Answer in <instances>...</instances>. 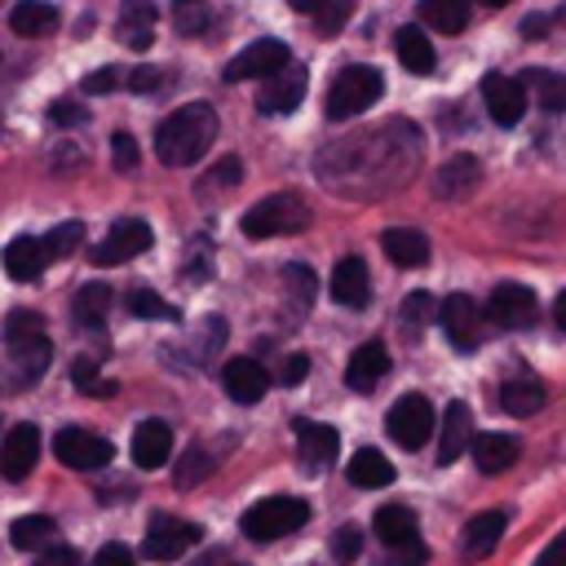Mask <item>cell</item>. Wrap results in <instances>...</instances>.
I'll list each match as a JSON object with an SVG mask.
<instances>
[{
    "instance_id": "1",
    "label": "cell",
    "mask_w": 566,
    "mask_h": 566,
    "mask_svg": "<svg viewBox=\"0 0 566 566\" xmlns=\"http://www.w3.org/2000/svg\"><path fill=\"white\" fill-rule=\"evenodd\" d=\"M212 142H217V111L208 102H186L155 128V155L168 168H186L203 159Z\"/></svg>"
},
{
    "instance_id": "2",
    "label": "cell",
    "mask_w": 566,
    "mask_h": 566,
    "mask_svg": "<svg viewBox=\"0 0 566 566\" xmlns=\"http://www.w3.org/2000/svg\"><path fill=\"white\" fill-rule=\"evenodd\" d=\"M243 234L248 239H279V234H296L310 226V203L292 190H279V195H265L261 203H252L243 212Z\"/></svg>"
},
{
    "instance_id": "3",
    "label": "cell",
    "mask_w": 566,
    "mask_h": 566,
    "mask_svg": "<svg viewBox=\"0 0 566 566\" xmlns=\"http://www.w3.org/2000/svg\"><path fill=\"white\" fill-rule=\"evenodd\" d=\"M310 522V504L296 500V495H270V500H256L248 513H243V535L265 544V539H283L292 531H301Z\"/></svg>"
},
{
    "instance_id": "4",
    "label": "cell",
    "mask_w": 566,
    "mask_h": 566,
    "mask_svg": "<svg viewBox=\"0 0 566 566\" xmlns=\"http://www.w3.org/2000/svg\"><path fill=\"white\" fill-rule=\"evenodd\" d=\"M380 93H385L380 71H376V66L354 62V66H345V71L332 80L327 115H332V119H354V115H363L371 102H380Z\"/></svg>"
},
{
    "instance_id": "5",
    "label": "cell",
    "mask_w": 566,
    "mask_h": 566,
    "mask_svg": "<svg viewBox=\"0 0 566 566\" xmlns=\"http://www.w3.org/2000/svg\"><path fill=\"white\" fill-rule=\"evenodd\" d=\"M385 429H389V438H394L398 447L420 451V447L433 438V407H429V398H424V394H402V398L389 407Z\"/></svg>"
},
{
    "instance_id": "6",
    "label": "cell",
    "mask_w": 566,
    "mask_h": 566,
    "mask_svg": "<svg viewBox=\"0 0 566 566\" xmlns=\"http://www.w3.org/2000/svg\"><path fill=\"white\" fill-rule=\"evenodd\" d=\"M203 539L199 522H186V517H168L159 513L150 526H146V539H142V553L150 562H177L186 548H195Z\"/></svg>"
},
{
    "instance_id": "7",
    "label": "cell",
    "mask_w": 566,
    "mask_h": 566,
    "mask_svg": "<svg viewBox=\"0 0 566 566\" xmlns=\"http://www.w3.org/2000/svg\"><path fill=\"white\" fill-rule=\"evenodd\" d=\"M53 455L66 464V469H80V473H88V469H102V464H111V455H115V447L102 438V433H88V429H62L57 438H53Z\"/></svg>"
},
{
    "instance_id": "8",
    "label": "cell",
    "mask_w": 566,
    "mask_h": 566,
    "mask_svg": "<svg viewBox=\"0 0 566 566\" xmlns=\"http://www.w3.org/2000/svg\"><path fill=\"white\" fill-rule=\"evenodd\" d=\"M287 62H292V53H287V44H283V40H252L243 53H234V57H230L226 80H230V84H243V80H265V75L283 71Z\"/></svg>"
},
{
    "instance_id": "9",
    "label": "cell",
    "mask_w": 566,
    "mask_h": 566,
    "mask_svg": "<svg viewBox=\"0 0 566 566\" xmlns=\"http://www.w3.org/2000/svg\"><path fill=\"white\" fill-rule=\"evenodd\" d=\"M301 97H305V66L287 62L283 71H274V75H265V80H261L256 106H261L265 115H287V111H296V106H301Z\"/></svg>"
},
{
    "instance_id": "10",
    "label": "cell",
    "mask_w": 566,
    "mask_h": 566,
    "mask_svg": "<svg viewBox=\"0 0 566 566\" xmlns=\"http://www.w3.org/2000/svg\"><path fill=\"white\" fill-rule=\"evenodd\" d=\"M146 248H150V226L137 221V217H128V221H115L106 230V239L93 248V261L97 265H124L128 256H137Z\"/></svg>"
},
{
    "instance_id": "11",
    "label": "cell",
    "mask_w": 566,
    "mask_h": 566,
    "mask_svg": "<svg viewBox=\"0 0 566 566\" xmlns=\"http://www.w3.org/2000/svg\"><path fill=\"white\" fill-rule=\"evenodd\" d=\"M482 102H486V115L500 128H513L526 111V84L513 80V75H486L482 80Z\"/></svg>"
},
{
    "instance_id": "12",
    "label": "cell",
    "mask_w": 566,
    "mask_h": 566,
    "mask_svg": "<svg viewBox=\"0 0 566 566\" xmlns=\"http://www.w3.org/2000/svg\"><path fill=\"white\" fill-rule=\"evenodd\" d=\"M486 314H491L495 327H531L535 314H539V305H535V292H531V287H522V283H500V287L491 292V301H486Z\"/></svg>"
},
{
    "instance_id": "13",
    "label": "cell",
    "mask_w": 566,
    "mask_h": 566,
    "mask_svg": "<svg viewBox=\"0 0 566 566\" xmlns=\"http://www.w3.org/2000/svg\"><path fill=\"white\" fill-rule=\"evenodd\" d=\"M35 460H40V429L35 424H13L9 433H4V442H0V473L9 478V482H22L31 469H35Z\"/></svg>"
},
{
    "instance_id": "14",
    "label": "cell",
    "mask_w": 566,
    "mask_h": 566,
    "mask_svg": "<svg viewBox=\"0 0 566 566\" xmlns=\"http://www.w3.org/2000/svg\"><path fill=\"white\" fill-rule=\"evenodd\" d=\"M385 371H389V349H385L380 340H367V345H358V349L349 354V363H345V385H349L354 394H371V389L385 380Z\"/></svg>"
},
{
    "instance_id": "15",
    "label": "cell",
    "mask_w": 566,
    "mask_h": 566,
    "mask_svg": "<svg viewBox=\"0 0 566 566\" xmlns=\"http://www.w3.org/2000/svg\"><path fill=\"white\" fill-rule=\"evenodd\" d=\"M438 318H442V327H447V336H451L455 349H473V345L482 340V336H478V301H473V296H464V292L447 296V301L438 305Z\"/></svg>"
},
{
    "instance_id": "16",
    "label": "cell",
    "mask_w": 566,
    "mask_h": 566,
    "mask_svg": "<svg viewBox=\"0 0 566 566\" xmlns=\"http://www.w3.org/2000/svg\"><path fill=\"white\" fill-rule=\"evenodd\" d=\"M504 526H509V513H504V509H486V513H478V517L460 531V557H464V562H482V557L500 544Z\"/></svg>"
},
{
    "instance_id": "17",
    "label": "cell",
    "mask_w": 566,
    "mask_h": 566,
    "mask_svg": "<svg viewBox=\"0 0 566 566\" xmlns=\"http://www.w3.org/2000/svg\"><path fill=\"white\" fill-rule=\"evenodd\" d=\"M168 455H172V429L164 420H142L133 429V464L159 469V464H168Z\"/></svg>"
},
{
    "instance_id": "18",
    "label": "cell",
    "mask_w": 566,
    "mask_h": 566,
    "mask_svg": "<svg viewBox=\"0 0 566 566\" xmlns=\"http://www.w3.org/2000/svg\"><path fill=\"white\" fill-rule=\"evenodd\" d=\"M44 265H49V256H44V243H40V239L18 234V239L4 243V274H9L13 283H35Z\"/></svg>"
},
{
    "instance_id": "19",
    "label": "cell",
    "mask_w": 566,
    "mask_h": 566,
    "mask_svg": "<svg viewBox=\"0 0 566 566\" xmlns=\"http://www.w3.org/2000/svg\"><path fill=\"white\" fill-rule=\"evenodd\" d=\"M473 442V416L464 402H451L442 411V433H438V464H451L464 455V447Z\"/></svg>"
},
{
    "instance_id": "20",
    "label": "cell",
    "mask_w": 566,
    "mask_h": 566,
    "mask_svg": "<svg viewBox=\"0 0 566 566\" xmlns=\"http://www.w3.org/2000/svg\"><path fill=\"white\" fill-rule=\"evenodd\" d=\"M332 296H336L345 310H363V305H367L371 283H367V265H363L358 256L336 261V270H332Z\"/></svg>"
},
{
    "instance_id": "21",
    "label": "cell",
    "mask_w": 566,
    "mask_h": 566,
    "mask_svg": "<svg viewBox=\"0 0 566 566\" xmlns=\"http://www.w3.org/2000/svg\"><path fill=\"white\" fill-rule=\"evenodd\" d=\"M221 385L234 402H256L265 394V367L256 358H230L221 367Z\"/></svg>"
},
{
    "instance_id": "22",
    "label": "cell",
    "mask_w": 566,
    "mask_h": 566,
    "mask_svg": "<svg viewBox=\"0 0 566 566\" xmlns=\"http://www.w3.org/2000/svg\"><path fill=\"white\" fill-rule=\"evenodd\" d=\"M394 49H398V62H402L411 75H429V71H433V44H429V35H424V27H420V22L398 27Z\"/></svg>"
},
{
    "instance_id": "23",
    "label": "cell",
    "mask_w": 566,
    "mask_h": 566,
    "mask_svg": "<svg viewBox=\"0 0 566 566\" xmlns=\"http://www.w3.org/2000/svg\"><path fill=\"white\" fill-rule=\"evenodd\" d=\"M380 248H385V256H389L394 265H407V270H416V265L429 261V239H424L420 230H407V226L385 230V234H380Z\"/></svg>"
},
{
    "instance_id": "24",
    "label": "cell",
    "mask_w": 566,
    "mask_h": 566,
    "mask_svg": "<svg viewBox=\"0 0 566 566\" xmlns=\"http://www.w3.org/2000/svg\"><path fill=\"white\" fill-rule=\"evenodd\" d=\"M150 35H155V4L150 0H124L119 4V40L128 49H150Z\"/></svg>"
},
{
    "instance_id": "25",
    "label": "cell",
    "mask_w": 566,
    "mask_h": 566,
    "mask_svg": "<svg viewBox=\"0 0 566 566\" xmlns=\"http://www.w3.org/2000/svg\"><path fill=\"white\" fill-rule=\"evenodd\" d=\"M500 407H504L509 416H535V411L544 407V385H539V376L517 371L513 380H504V389H500Z\"/></svg>"
},
{
    "instance_id": "26",
    "label": "cell",
    "mask_w": 566,
    "mask_h": 566,
    "mask_svg": "<svg viewBox=\"0 0 566 566\" xmlns=\"http://www.w3.org/2000/svg\"><path fill=\"white\" fill-rule=\"evenodd\" d=\"M292 429H296L301 455H305L310 464H327V460H336L340 438H336V429H332V424H318V420H292Z\"/></svg>"
},
{
    "instance_id": "27",
    "label": "cell",
    "mask_w": 566,
    "mask_h": 566,
    "mask_svg": "<svg viewBox=\"0 0 566 566\" xmlns=\"http://www.w3.org/2000/svg\"><path fill=\"white\" fill-rule=\"evenodd\" d=\"M478 177H482V164H478L473 155H455V159H447V164H442V172H438L433 190H438L442 199H464V195L478 186Z\"/></svg>"
},
{
    "instance_id": "28",
    "label": "cell",
    "mask_w": 566,
    "mask_h": 566,
    "mask_svg": "<svg viewBox=\"0 0 566 566\" xmlns=\"http://www.w3.org/2000/svg\"><path fill=\"white\" fill-rule=\"evenodd\" d=\"M9 27H13V35H22V40H40V35H49V31L57 27V9L44 4V0H22V4L9 13Z\"/></svg>"
},
{
    "instance_id": "29",
    "label": "cell",
    "mask_w": 566,
    "mask_h": 566,
    "mask_svg": "<svg viewBox=\"0 0 566 566\" xmlns=\"http://www.w3.org/2000/svg\"><path fill=\"white\" fill-rule=\"evenodd\" d=\"M371 531H376V539H380V544H389V548L411 544V539H416V513H411L407 504H385V509L376 513Z\"/></svg>"
},
{
    "instance_id": "30",
    "label": "cell",
    "mask_w": 566,
    "mask_h": 566,
    "mask_svg": "<svg viewBox=\"0 0 566 566\" xmlns=\"http://www.w3.org/2000/svg\"><path fill=\"white\" fill-rule=\"evenodd\" d=\"M473 460H478L482 473H504L517 460V438H509V433H482V438H473Z\"/></svg>"
},
{
    "instance_id": "31",
    "label": "cell",
    "mask_w": 566,
    "mask_h": 566,
    "mask_svg": "<svg viewBox=\"0 0 566 566\" xmlns=\"http://www.w3.org/2000/svg\"><path fill=\"white\" fill-rule=\"evenodd\" d=\"M349 482H354V486H363V491L389 486V482H394V464L385 460V451L363 447V451H354V460H349Z\"/></svg>"
},
{
    "instance_id": "32",
    "label": "cell",
    "mask_w": 566,
    "mask_h": 566,
    "mask_svg": "<svg viewBox=\"0 0 566 566\" xmlns=\"http://www.w3.org/2000/svg\"><path fill=\"white\" fill-rule=\"evenodd\" d=\"M420 22L442 35H460L469 27V0H420Z\"/></svg>"
},
{
    "instance_id": "33",
    "label": "cell",
    "mask_w": 566,
    "mask_h": 566,
    "mask_svg": "<svg viewBox=\"0 0 566 566\" xmlns=\"http://www.w3.org/2000/svg\"><path fill=\"white\" fill-rule=\"evenodd\" d=\"M53 535H57V526H53L49 513H27V517H18L13 531H9L13 548H44V544H53Z\"/></svg>"
},
{
    "instance_id": "34",
    "label": "cell",
    "mask_w": 566,
    "mask_h": 566,
    "mask_svg": "<svg viewBox=\"0 0 566 566\" xmlns=\"http://www.w3.org/2000/svg\"><path fill=\"white\" fill-rule=\"evenodd\" d=\"M106 310H111V287L106 283H88V287L75 292V323L102 327L106 323Z\"/></svg>"
},
{
    "instance_id": "35",
    "label": "cell",
    "mask_w": 566,
    "mask_h": 566,
    "mask_svg": "<svg viewBox=\"0 0 566 566\" xmlns=\"http://www.w3.org/2000/svg\"><path fill=\"white\" fill-rule=\"evenodd\" d=\"M522 84H535V97L544 111H566V75L557 71H526Z\"/></svg>"
},
{
    "instance_id": "36",
    "label": "cell",
    "mask_w": 566,
    "mask_h": 566,
    "mask_svg": "<svg viewBox=\"0 0 566 566\" xmlns=\"http://www.w3.org/2000/svg\"><path fill=\"white\" fill-rule=\"evenodd\" d=\"M212 469H217V455L203 451V447H190V451L177 460V486L190 491V486H199L203 478H212Z\"/></svg>"
},
{
    "instance_id": "37",
    "label": "cell",
    "mask_w": 566,
    "mask_h": 566,
    "mask_svg": "<svg viewBox=\"0 0 566 566\" xmlns=\"http://www.w3.org/2000/svg\"><path fill=\"white\" fill-rule=\"evenodd\" d=\"M80 239H84V226H80V221H62V226H53L40 243H44V256H49V261H62V256H71V252L80 248Z\"/></svg>"
},
{
    "instance_id": "38",
    "label": "cell",
    "mask_w": 566,
    "mask_h": 566,
    "mask_svg": "<svg viewBox=\"0 0 566 566\" xmlns=\"http://www.w3.org/2000/svg\"><path fill=\"white\" fill-rule=\"evenodd\" d=\"M283 287H287V301L301 305V314H305V305H310V296H314V274H310L305 265H287V270H283Z\"/></svg>"
},
{
    "instance_id": "39",
    "label": "cell",
    "mask_w": 566,
    "mask_h": 566,
    "mask_svg": "<svg viewBox=\"0 0 566 566\" xmlns=\"http://www.w3.org/2000/svg\"><path fill=\"white\" fill-rule=\"evenodd\" d=\"M128 310L137 314V318H177V310L172 305H164L155 292H146V287H137L133 296H128Z\"/></svg>"
},
{
    "instance_id": "40",
    "label": "cell",
    "mask_w": 566,
    "mask_h": 566,
    "mask_svg": "<svg viewBox=\"0 0 566 566\" xmlns=\"http://www.w3.org/2000/svg\"><path fill=\"white\" fill-rule=\"evenodd\" d=\"M345 13H349V0H327L318 13H314V31L318 35H336L345 27Z\"/></svg>"
},
{
    "instance_id": "41",
    "label": "cell",
    "mask_w": 566,
    "mask_h": 566,
    "mask_svg": "<svg viewBox=\"0 0 566 566\" xmlns=\"http://www.w3.org/2000/svg\"><path fill=\"white\" fill-rule=\"evenodd\" d=\"M358 548H363V535H358V526H340V531L332 535V557H336L340 566H349V562L358 557Z\"/></svg>"
},
{
    "instance_id": "42",
    "label": "cell",
    "mask_w": 566,
    "mask_h": 566,
    "mask_svg": "<svg viewBox=\"0 0 566 566\" xmlns=\"http://www.w3.org/2000/svg\"><path fill=\"white\" fill-rule=\"evenodd\" d=\"M164 84H168V71H159V66H137V71H128V88H133V93H164Z\"/></svg>"
},
{
    "instance_id": "43",
    "label": "cell",
    "mask_w": 566,
    "mask_h": 566,
    "mask_svg": "<svg viewBox=\"0 0 566 566\" xmlns=\"http://www.w3.org/2000/svg\"><path fill=\"white\" fill-rule=\"evenodd\" d=\"M71 380H75V389H88V394H111V389H115V385L97 380V363H88V358H75Z\"/></svg>"
},
{
    "instance_id": "44",
    "label": "cell",
    "mask_w": 566,
    "mask_h": 566,
    "mask_svg": "<svg viewBox=\"0 0 566 566\" xmlns=\"http://www.w3.org/2000/svg\"><path fill=\"white\" fill-rule=\"evenodd\" d=\"M111 155H115V168H119V172H133V168H137V142H133L128 133H115V137H111Z\"/></svg>"
},
{
    "instance_id": "45",
    "label": "cell",
    "mask_w": 566,
    "mask_h": 566,
    "mask_svg": "<svg viewBox=\"0 0 566 566\" xmlns=\"http://www.w3.org/2000/svg\"><path fill=\"white\" fill-rule=\"evenodd\" d=\"M31 332H44V318H40V314L18 310V314L4 318V340H9V336H31Z\"/></svg>"
},
{
    "instance_id": "46",
    "label": "cell",
    "mask_w": 566,
    "mask_h": 566,
    "mask_svg": "<svg viewBox=\"0 0 566 566\" xmlns=\"http://www.w3.org/2000/svg\"><path fill=\"white\" fill-rule=\"evenodd\" d=\"M119 80H124V71H119V66H102V71L84 75V93H115V88H119Z\"/></svg>"
},
{
    "instance_id": "47",
    "label": "cell",
    "mask_w": 566,
    "mask_h": 566,
    "mask_svg": "<svg viewBox=\"0 0 566 566\" xmlns=\"http://www.w3.org/2000/svg\"><path fill=\"white\" fill-rule=\"evenodd\" d=\"M433 314H438V305H433L429 292H411V296L402 301V318H411V323H424V318H433Z\"/></svg>"
},
{
    "instance_id": "48",
    "label": "cell",
    "mask_w": 566,
    "mask_h": 566,
    "mask_svg": "<svg viewBox=\"0 0 566 566\" xmlns=\"http://www.w3.org/2000/svg\"><path fill=\"white\" fill-rule=\"evenodd\" d=\"M88 566H137V562H133V553H128L124 544H102Z\"/></svg>"
},
{
    "instance_id": "49",
    "label": "cell",
    "mask_w": 566,
    "mask_h": 566,
    "mask_svg": "<svg viewBox=\"0 0 566 566\" xmlns=\"http://www.w3.org/2000/svg\"><path fill=\"white\" fill-rule=\"evenodd\" d=\"M305 376H310V358H305V354H287V358H283V371H279V380H283V385H301Z\"/></svg>"
},
{
    "instance_id": "50",
    "label": "cell",
    "mask_w": 566,
    "mask_h": 566,
    "mask_svg": "<svg viewBox=\"0 0 566 566\" xmlns=\"http://www.w3.org/2000/svg\"><path fill=\"white\" fill-rule=\"evenodd\" d=\"M49 119H53V124H84V106H80V102H53Z\"/></svg>"
},
{
    "instance_id": "51",
    "label": "cell",
    "mask_w": 566,
    "mask_h": 566,
    "mask_svg": "<svg viewBox=\"0 0 566 566\" xmlns=\"http://www.w3.org/2000/svg\"><path fill=\"white\" fill-rule=\"evenodd\" d=\"M35 566H80V557H75V548H49L44 544V553L35 557Z\"/></svg>"
},
{
    "instance_id": "52",
    "label": "cell",
    "mask_w": 566,
    "mask_h": 566,
    "mask_svg": "<svg viewBox=\"0 0 566 566\" xmlns=\"http://www.w3.org/2000/svg\"><path fill=\"white\" fill-rule=\"evenodd\" d=\"M535 566H566V531L557 539H548V548L535 557Z\"/></svg>"
},
{
    "instance_id": "53",
    "label": "cell",
    "mask_w": 566,
    "mask_h": 566,
    "mask_svg": "<svg viewBox=\"0 0 566 566\" xmlns=\"http://www.w3.org/2000/svg\"><path fill=\"white\" fill-rule=\"evenodd\" d=\"M522 31H526V35H544V31H548V22H544V13H531V18L522 22Z\"/></svg>"
},
{
    "instance_id": "54",
    "label": "cell",
    "mask_w": 566,
    "mask_h": 566,
    "mask_svg": "<svg viewBox=\"0 0 566 566\" xmlns=\"http://www.w3.org/2000/svg\"><path fill=\"white\" fill-rule=\"evenodd\" d=\"M287 4H292L296 13H310V18H314V13H318V9L327 4V0H287Z\"/></svg>"
},
{
    "instance_id": "55",
    "label": "cell",
    "mask_w": 566,
    "mask_h": 566,
    "mask_svg": "<svg viewBox=\"0 0 566 566\" xmlns=\"http://www.w3.org/2000/svg\"><path fill=\"white\" fill-rule=\"evenodd\" d=\"M553 323H557V327L566 332V292H562V296L553 301Z\"/></svg>"
},
{
    "instance_id": "56",
    "label": "cell",
    "mask_w": 566,
    "mask_h": 566,
    "mask_svg": "<svg viewBox=\"0 0 566 566\" xmlns=\"http://www.w3.org/2000/svg\"><path fill=\"white\" fill-rule=\"evenodd\" d=\"M190 4H203V0H172V9H177V13H190Z\"/></svg>"
},
{
    "instance_id": "57",
    "label": "cell",
    "mask_w": 566,
    "mask_h": 566,
    "mask_svg": "<svg viewBox=\"0 0 566 566\" xmlns=\"http://www.w3.org/2000/svg\"><path fill=\"white\" fill-rule=\"evenodd\" d=\"M195 566H217V553H203V557H199Z\"/></svg>"
},
{
    "instance_id": "58",
    "label": "cell",
    "mask_w": 566,
    "mask_h": 566,
    "mask_svg": "<svg viewBox=\"0 0 566 566\" xmlns=\"http://www.w3.org/2000/svg\"><path fill=\"white\" fill-rule=\"evenodd\" d=\"M478 4H486V9H500V4H509V0H478Z\"/></svg>"
}]
</instances>
